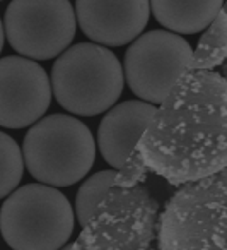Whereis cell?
<instances>
[{"label":"cell","instance_id":"cell-18","mask_svg":"<svg viewBox=\"0 0 227 250\" xmlns=\"http://www.w3.org/2000/svg\"><path fill=\"white\" fill-rule=\"evenodd\" d=\"M220 76H222V79L227 83V60L222 63V74H220Z\"/></svg>","mask_w":227,"mask_h":250},{"label":"cell","instance_id":"cell-11","mask_svg":"<svg viewBox=\"0 0 227 250\" xmlns=\"http://www.w3.org/2000/svg\"><path fill=\"white\" fill-rule=\"evenodd\" d=\"M155 111V104L142 100L123 101L111 106L97 130V146L108 165L120 170L137 149L142 134Z\"/></svg>","mask_w":227,"mask_h":250},{"label":"cell","instance_id":"cell-17","mask_svg":"<svg viewBox=\"0 0 227 250\" xmlns=\"http://www.w3.org/2000/svg\"><path fill=\"white\" fill-rule=\"evenodd\" d=\"M4 42H5V31H4V22L0 19V53L4 50Z\"/></svg>","mask_w":227,"mask_h":250},{"label":"cell","instance_id":"cell-19","mask_svg":"<svg viewBox=\"0 0 227 250\" xmlns=\"http://www.w3.org/2000/svg\"><path fill=\"white\" fill-rule=\"evenodd\" d=\"M144 250H147V249H144Z\"/></svg>","mask_w":227,"mask_h":250},{"label":"cell","instance_id":"cell-6","mask_svg":"<svg viewBox=\"0 0 227 250\" xmlns=\"http://www.w3.org/2000/svg\"><path fill=\"white\" fill-rule=\"evenodd\" d=\"M159 204L144 187H111L82 226L79 238L60 250H144L157 235Z\"/></svg>","mask_w":227,"mask_h":250},{"label":"cell","instance_id":"cell-10","mask_svg":"<svg viewBox=\"0 0 227 250\" xmlns=\"http://www.w3.org/2000/svg\"><path fill=\"white\" fill-rule=\"evenodd\" d=\"M82 33L103 46H123L142 35L151 16L149 0H77Z\"/></svg>","mask_w":227,"mask_h":250},{"label":"cell","instance_id":"cell-9","mask_svg":"<svg viewBox=\"0 0 227 250\" xmlns=\"http://www.w3.org/2000/svg\"><path fill=\"white\" fill-rule=\"evenodd\" d=\"M52 103V83L36 60L0 59V125L24 129L36 124Z\"/></svg>","mask_w":227,"mask_h":250},{"label":"cell","instance_id":"cell-3","mask_svg":"<svg viewBox=\"0 0 227 250\" xmlns=\"http://www.w3.org/2000/svg\"><path fill=\"white\" fill-rule=\"evenodd\" d=\"M50 83L63 110L94 117L114 106L123 93L125 76L111 50L97 43H79L58 55Z\"/></svg>","mask_w":227,"mask_h":250},{"label":"cell","instance_id":"cell-21","mask_svg":"<svg viewBox=\"0 0 227 250\" xmlns=\"http://www.w3.org/2000/svg\"><path fill=\"white\" fill-rule=\"evenodd\" d=\"M226 9H227V7H226Z\"/></svg>","mask_w":227,"mask_h":250},{"label":"cell","instance_id":"cell-12","mask_svg":"<svg viewBox=\"0 0 227 250\" xmlns=\"http://www.w3.org/2000/svg\"><path fill=\"white\" fill-rule=\"evenodd\" d=\"M155 21L176 35L205 29L224 9V0H149Z\"/></svg>","mask_w":227,"mask_h":250},{"label":"cell","instance_id":"cell-4","mask_svg":"<svg viewBox=\"0 0 227 250\" xmlns=\"http://www.w3.org/2000/svg\"><path fill=\"white\" fill-rule=\"evenodd\" d=\"M22 158L31 177L50 187H69L82 180L96 160V143L79 118L48 115L28 130Z\"/></svg>","mask_w":227,"mask_h":250},{"label":"cell","instance_id":"cell-8","mask_svg":"<svg viewBox=\"0 0 227 250\" xmlns=\"http://www.w3.org/2000/svg\"><path fill=\"white\" fill-rule=\"evenodd\" d=\"M76 29V11L69 0H12L5 9V38L26 59L58 57L72 43Z\"/></svg>","mask_w":227,"mask_h":250},{"label":"cell","instance_id":"cell-1","mask_svg":"<svg viewBox=\"0 0 227 250\" xmlns=\"http://www.w3.org/2000/svg\"><path fill=\"white\" fill-rule=\"evenodd\" d=\"M147 170L186 185L227 170V83L210 70L185 74L159 103L137 144Z\"/></svg>","mask_w":227,"mask_h":250},{"label":"cell","instance_id":"cell-7","mask_svg":"<svg viewBox=\"0 0 227 250\" xmlns=\"http://www.w3.org/2000/svg\"><path fill=\"white\" fill-rule=\"evenodd\" d=\"M191 57V46L176 33L162 29L144 33L125 53V81L137 98L159 104L189 72Z\"/></svg>","mask_w":227,"mask_h":250},{"label":"cell","instance_id":"cell-5","mask_svg":"<svg viewBox=\"0 0 227 250\" xmlns=\"http://www.w3.org/2000/svg\"><path fill=\"white\" fill-rule=\"evenodd\" d=\"M69 199L45 184H28L7 195L0 209V233L14 250H60L74 233Z\"/></svg>","mask_w":227,"mask_h":250},{"label":"cell","instance_id":"cell-13","mask_svg":"<svg viewBox=\"0 0 227 250\" xmlns=\"http://www.w3.org/2000/svg\"><path fill=\"white\" fill-rule=\"evenodd\" d=\"M227 60V9L224 7L217 18L205 28L198 42V46L193 52L191 70H210L217 65H222Z\"/></svg>","mask_w":227,"mask_h":250},{"label":"cell","instance_id":"cell-20","mask_svg":"<svg viewBox=\"0 0 227 250\" xmlns=\"http://www.w3.org/2000/svg\"><path fill=\"white\" fill-rule=\"evenodd\" d=\"M0 2H2V0H0Z\"/></svg>","mask_w":227,"mask_h":250},{"label":"cell","instance_id":"cell-16","mask_svg":"<svg viewBox=\"0 0 227 250\" xmlns=\"http://www.w3.org/2000/svg\"><path fill=\"white\" fill-rule=\"evenodd\" d=\"M147 167L142 161L138 151L135 149L133 153L128 156V160L125 161V165L116 171V177H114V185L113 187H120V188H128V187H135L138 182H142L147 175Z\"/></svg>","mask_w":227,"mask_h":250},{"label":"cell","instance_id":"cell-15","mask_svg":"<svg viewBox=\"0 0 227 250\" xmlns=\"http://www.w3.org/2000/svg\"><path fill=\"white\" fill-rule=\"evenodd\" d=\"M114 177H116L114 170H104L89 177L80 185L76 197V216L82 226L86 225L97 204L104 199L108 190L114 185Z\"/></svg>","mask_w":227,"mask_h":250},{"label":"cell","instance_id":"cell-2","mask_svg":"<svg viewBox=\"0 0 227 250\" xmlns=\"http://www.w3.org/2000/svg\"><path fill=\"white\" fill-rule=\"evenodd\" d=\"M161 250H227V170L186 184L157 219Z\"/></svg>","mask_w":227,"mask_h":250},{"label":"cell","instance_id":"cell-14","mask_svg":"<svg viewBox=\"0 0 227 250\" xmlns=\"http://www.w3.org/2000/svg\"><path fill=\"white\" fill-rule=\"evenodd\" d=\"M22 171L24 158L19 144L5 132H0V199L18 188Z\"/></svg>","mask_w":227,"mask_h":250}]
</instances>
